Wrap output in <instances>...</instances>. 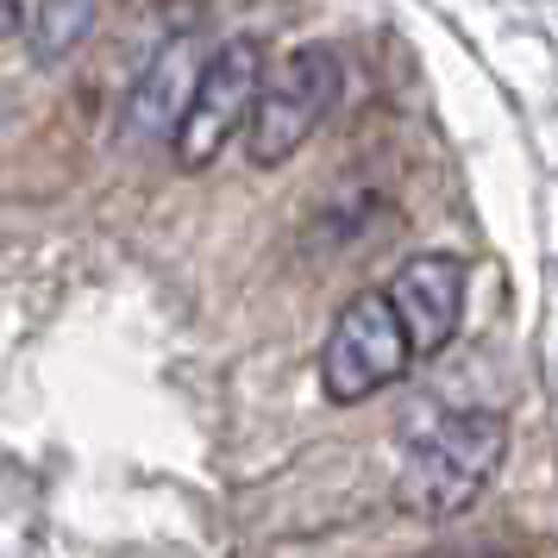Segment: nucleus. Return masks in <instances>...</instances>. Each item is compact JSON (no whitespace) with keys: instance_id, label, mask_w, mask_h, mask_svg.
Masks as SVG:
<instances>
[{"instance_id":"obj_1","label":"nucleus","mask_w":558,"mask_h":558,"mask_svg":"<svg viewBox=\"0 0 558 558\" xmlns=\"http://www.w3.org/2000/svg\"><path fill=\"white\" fill-rule=\"evenodd\" d=\"M508 421L502 408H452L408 427L402 471H396V508L421 521H452L483 502V489L502 477Z\"/></svg>"},{"instance_id":"obj_2","label":"nucleus","mask_w":558,"mask_h":558,"mask_svg":"<svg viewBox=\"0 0 558 558\" xmlns=\"http://www.w3.org/2000/svg\"><path fill=\"white\" fill-rule=\"evenodd\" d=\"M339 95H345V63L327 45H302V51L282 57L277 70L257 82L252 113H245V157H252V170H282L332 120Z\"/></svg>"},{"instance_id":"obj_3","label":"nucleus","mask_w":558,"mask_h":558,"mask_svg":"<svg viewBox=\"0 0 558 558\" xmlns=\"http://www.w3.org/2000/svg\"><path fill=\"white\" fill-rule=\"evenodd\" d=\"M257 82H264V45H257L252 32H232V38H220V45L207 51V63L195 70L189 95H182L177 132H170V157H177V170H189V177L207 170V163L245 132V113H252Z\"/></svg>"},{"instance_id":"obj_4","label":"nucleus","mask_w":558,"mask_h":558,"mask_svg":"<svg viewBox=\"0 0 558 558\" xmlns=\"http://www.w3.org/2000/svg\"><path fill=\"white\" fill-rule=\"evenodd\" d=\"M408 345H402V327L383 302V289H357L352 302L332 314L327 327V345H320V396L332 408H357L371 402L377 389L408 377Z\"/></svg>"},{"instance_id":"obj_5","label":"nucleus","mask_w":558,"mask_h":558,"mask_svg":"<svg viewBox=\"0 0 558 558\" xmlns=\"http://www.w3.org/2000/svg\"><path fill=\"white\" fill-rule=\"evenodd\" d=\"M464 295H471V264L458 252H414L402 270L383 282V302L402 327L408 357H439L464 327Z\"/></svg>"},{"instance_id":"obj_6","label":"nucleus","mask_w":558,"mask_h":558,"mask_svg":"<svg viewBox=\"0 0 558 558\" xmlns=\"http://www.w3.org/2000/svg\"><path fill=\"white\" fill-rule=\"evenodd\" d=\"M189 82H195L189 45H163V51L138 70L126 107H120V138H126V145H157L163 132H177V113H182Z\"/></svg>"},{"instance_id":"obj_7","label":"nucleus","mask_w":558,"mask_h":558,"mask_svg":"<svg viewBox=\"0 0 558 558\" xmlns=\"http://www.w3.org/2000/svg\"><path fill=\"white\" fill-rule=\"evenodd\" d=\"M95 26H101V0H38V7H26V38L45 70L70 63Z\"/></svg>"},{"instance_id":"obj_8","label":"nucleus","mask_w":558,"mask_h":558,"mask_svg":"<svg viewBox=\"0 0 558 558\" xmlns=\"http://www.w3.org/2000/svg\"><path fill=\"white\" fill-rule=\"evenodd\" d=\"M13 32H26V0H0V45H7Z\"/></svg>"}]
</instances>
